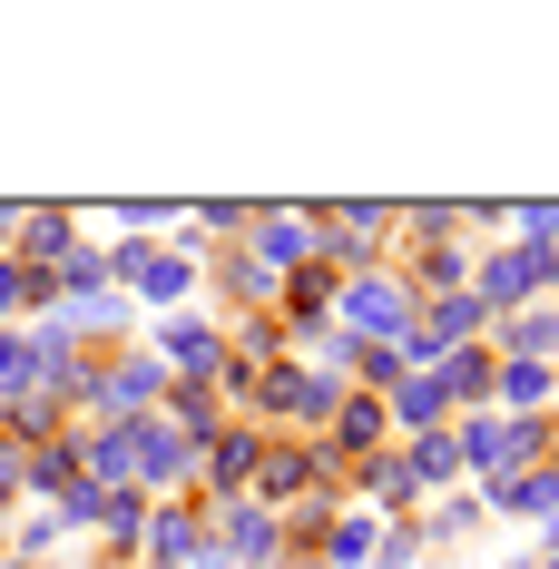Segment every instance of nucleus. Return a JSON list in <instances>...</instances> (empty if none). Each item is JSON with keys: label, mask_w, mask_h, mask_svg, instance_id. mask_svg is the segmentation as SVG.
Wrapping results in <instances>:
<instances>
[{"label": "nucleus", "mask_w": 559, "mask_h": 569, "mask_svg": "<svg viewBox=\"0 0 559 569\" xmlns=\"http://www.w3.org/2000/svg\"><path fill=\"white\" fill-rule=\"evenodd\" d=\"M451 452H461V471H481V491H501V481H520V461H540V422L471 412V422L451 432Z\"/></svg>", "instance_id": "f257e3e1"}, {"label": "nucleus", "mask_w": 559, "mask_h": 569, "mask_svg": "<svg viewBox=\"0 0 559 569\" xmlns=\"http://www.w3.org/2000/svg\"><path fill=\"white\" fill-rule=\"evenodd\" d=\"M226 295H246V305H276V295H285V276H276V266H256V256L236 246V256H226Z\"/></svg>", "instance_id": "5701e85b"}, {"label": "nucleus", "mask_w": 559, "mask_h": 569, "mask_svg": "<svg viewBox=\"0 0 559 569\" xmlns=\"http://www.w3.org/2000/svg\"><path fill=\"white\" fill-rule=\"evenodd\" d=\"M559 284V256H530V246H510V256H481V284H471V305L481 315H510L520 295H540Z\"/></svg>", "instance_id": "39448f33"}, {"label": "nucleus", "mask_w": 559, "mask_h": 569, "mask_svg": "<svg viewBox=\"0 0 559 569\" xmlns=\"http://www.w3.org/2000/svg\"><path fill=\"white\" fill-rule=\"evenodd\" d=\"M197 569H246V560H226V550H217V540H207V560H197Z\"/></svg>", "instance_id": "c85d7f7f"}, {"label": "nucleus", "mask_w": 559, "mask_h": 569, "mask_svg": "<svg viewBox=\"0 0 559 569\" xmlns=\"http://www.w3.org/2000/svg\"><path fill=\"white\" fill-rule=\"evenodd\" d=\"M442 383H432V373H402V383H392V422H402V432H442Z\"/></svg>", "instance_id": "6ab92c4d"}, {"label": "nucleus", "mask_w": 559, "mask_h": 569, "mask_svg": "<svg viewBox=\"0 0 559 569\" xmlns=\"http://www.w3.org/2000/svg\"><path fill=\"white\" fill-rule=\"evenodd\" d=\"M158 363H177L187 383H217V373H226V343L207 335V325H158Z\"/></svg>", "instance_id": "f8f14e48"}, {"label": "nucleus", "mask_w": 559, "mask_h": 569, "mask_svg": "<svg viewBox=\"0 0 559 569\" xmlns=\"http://www.w3.org/2000/svg\"><path fill=\"white\" fill-rule=\"evenodd\" d=\"M559 353V315H501V363H550Z\"/></svg>", "instance_id": "a211bd4d"}, {"label": "nucleus", "mask_w": 559, "mask_h": 569, "mask_svg": "<svg viewBox=\"0 0 559 569\" xmlns=\"http://www.w3.org/2000/svg\"><path fill=\"white\" fill-rule=\"evenodd\" d=\"M256 412H295V422H335V402H343V383L335 373H315V363H276V373H256Z\"/></svg>", "instance_id": "20e7f679"}, {"label": "nucleus", "mask_w": 559, "mask_h": 569, "mask_svg": "<svg viewBox=\"0 0 559 569\" xmlns=\"http://www.w3.org/2000/svg\"><path fill=\"white\" fill-rule=\"evenodd\" d=\"M217 540H226V560H246V569H266L285 550V530H276L266 501H226V511H217Z\"/></svg>", "instance_id": "6e6552de"}, {"label": "nucleus", "mask_w": 559, "mask_h": 569, "mask_svg": "<svg viewBox=\"0 0 559 569\" xmlns=\"http://www.w3.org/2000/svg\"><path fill=\"white\" fill-rule=\"evenodd\" d=\"M138 540H148V560H207V520L197 511H148V530H138Z\"/></svg>", "instance_id": "4468645a"}, {"label": "nucleus", "mask_w": 559, "mask_h": 569, "mask_svg": "<svg viewBox=\"0 0 559 569\" xmlns=\"http://www.w3.org/2000/svg\"><path fill=\"white\" fill-rule=\"evenodd\" d=\"M471 325H481L471 284H461V295H432V315H422V335H432V353H451V343H471Z\"/></svg>", "instance_id": "4be33fe9"}, {"label": "nucleus", "mask_w": 559, "mask_h": 569, "mask_svg": "<svg viewBox=\"0 0 559 569\" xmlns=\"http://www.w3.org/2000/svg\"><path fill=\"white\" fill-rule=\"evenodd\" d=\"M550 461H559V452H550Z\"/></svg>", "instance_id": "2f4dec72"}, {"label": "nucleus", "mask_w": 559, "mask_h": 569, "mask_svg": "<svg viewBox=\"0 0 559 569\" xmlns=\"http://www.w3.org/2000/svg\"><path fill=\"white\" fill-rule=\"evenodd\" d=\"M177 432L187 442H217V393L207 383H177Z\"/></svg>", "instance_id": "393cba45"}, {"label": "nucleus", "mask_w": 559, "mask_h": 569, "mask_svg": "<svg viewBox=\"0 0 559 569\" xmlns=\"http://www.w3.org/2000/svg\"><path fill=\"white\" fill-rule=\"evenodd\" d=\"M305 256H315V207H266V217H256V266H305Z\"/></svg>", "instance_id": "9d476101"}, {"label": "nucleus", "mask_w": 559, "mask_h": 569, "mask_svg": "<svg viewBox=\"0 0 559 569\" xmlns=\"http://www.w3.org/2000/svg\"><path fill=\"white\" fill-rule=\"evenodd\" d=\"M432 383H442V402H461V412H491V383H501V353H481V343H451L442 363H432Z\"/></svg>", "instance_id": "0eeeda50"}, {"label": "nucleus", "mask_w": 559, "mask_h": 569, "mask_svg": "<svg viewBox=\"0 0 559 569\" xmlns=\"http://www.w3.org/2000/svg\"><path fill=\"white\" fill-rule=\"evenodd\" d=\"M50 256H69V217L59 207H20V266H50Z\"/></svg>", "instance_id": "412c9836"}, {"label": "nucleus", "mask_w": 559, "mask_h": 569, "mask_svg": "<svg viewBox=\"0 0 559 569\" xmlns=\"http://www.w3.org/2000/svg\"><path fill=\"white\" fill-rule=\"evenodd\" d=\"M20 481L30 491H59V501H79L89 481H79V442H40V452H20Z\"/></svg>", "instance_id": "dca6fc26"}, {"label": "nucleus", "mask_w": 559, "mask_h": 569, "mask_svg": "<svg viewBox=\"0 0 559 569\" xmlns=\"http://www.w3.org/2000/svg\"><path fill=\"white\" fill-rule=\"evenodd\" d=\"M256 461H266V432H256V422H236V432H217V442H207V481L236 501V491L256 481Z\"/></svg>", "instance_id": "9b49d317"}, {"label": "nucleus", "mask_w": 559, "mask_h": 569, "mask_svg": "<svg viewBox=\"0 0 559 569\" xmlns=\"http://www.w3.org/2000/svg\"><path fill=\"white\" fill-rule=\"evenodd\" d=\"M540 569H559V560H540Z\"/></svg>", "instance_id": "7c9ffc66"}, {"label": "nucleus", "mask_w": 559, "mask_h": 569, "mask_svg": "<svg viewBox=\"0 0 559 569\" xmlns=\"http://www.w3.org/2000/svg\"><path fill=\"white\" fill-rule=\"evenodd\" d=\"M550 393H559V373H550V363H501V383H491V402H501V412H520V422H530V412H540Z\"/></svg>", "instance_id": "f3484780"}, {"label": "nucleus", "mask_w": 559, "mask_h": 569, "mask_svg": "<svg viewBox=\"0 0 559 569\" xmlns=\"http://www.w3.org/2000/svg\"><path fill=\"white\" fill-rule=\"evenodd\" d=\"M118 276L138 284V295H148V305H177V295H187V256H158V246H128V256H118Z\"/></svg>", "instance_id": "ddd939ff"}, {"label": "nucleus", "mask_w": 559, "mask_h": 569, "mask_svg": "<svg viewBox=\"0 0 559 569\" xmlns=\"http://www.w3.org/2000/svg\"><path fill=\"white\" fill-rule=\"evenodd\" d=\"M383 422H392V412L373 393H343L335 422H325V452H335V461H373V452H383Z\"/></svg>", "instance_id": "1a4fd4ad"}, {"label": "nucleus", "mask_w": 559, "mask_h": 569, "mask_svg": "<svg viewBox=\"0 0 559 569\" xmlns=\"http://www.w3.org/2000/svg\"><path fill=\"white\" fill-rule=\"evenodd\" d=\"M325 471H335V452H325V442H266L256 491H266V501H295V491H325Z\"/></svg>", "instance_id": "423d86ee"}, {"label": "nucleus", "mask_w": 559, "mask_h": 569, "mask_svg": "<svg viewBox=\"0 0 559 569\" xmlns=\"http://www.w3.org/2000/svg\"><path fill=\"white\" fill-rule=\"evenodd\" d=\"M69 393L99 402L109 422H138L148 402L168 393V363H158V353H128V363H109V373H89V363H79V383H69Z\"/></svg>", "instance_id": "7ed1b4c3"}, {"label": "nucleus", "mask_w": 559, "mask_h": 569, "mask_svg": "<svg viewBox=\"0 0 559 569\" xmlns=\"http://www.w3.org/2000/svg\"><path fill=\"white\" fill-rule=\"evenodd\" d=\"M59 540H69V520H50V511H40V520H20V540H10V550H20V569H40V560L59 550Z\"/></svg>", "instance_id": "a878e982"}, {"label": "nucleus", "mask_w": 559, "mask_h": 569, "mask_svg": "<svg viewBox=\"0 0 559 569\" xmlns=\"http://www.w3.org/2000/svg\"><path fill=\"white\" fill-rule=\"evenodd\" d=\"M335 315H343V335L353 343H402L422 315H412V284H383V276H353L335 284Z\"/></svg>", "instance_id": "f03ea898"}, {"label": "nucleus", "mask_w": 559, "mask_h": 569, "mask_svg": "<svg viewBox=\"0 0 559 569\" xmlns=\"http://www.w3.org/2000/svg\"><path fill=\"white\" fill-rule=\"evenodd\" d=\"M10 491H20V452H0V501H10Z\"/></svg>", "instance_id": "cd10ccee"}, {"label": "nucleus", "mask_w": 559, "mask_h": 569, "mask_svg": "<svg viewBox=\"0 0 559 569\" xmlns=\"http://www.w3.org/2000/svg\"><path fill=\"white\" fill-rule=\"evenodd\" d=\"M363 491H373V501H412V481H402V452H373V461H363Z\"/></svg>", "instance_id": "bb28decb"}, {"label": "nucleus", "mask_w": 559, "mask_h": 569, "mask_svg": "<svg viewBox=\"0 0 559 569\" xmlns=\"http://www.w3.org/2000/svg\"><path fill=\"white\" fill-rule=\"evenodd\" d=\"M148 569H168V560H148Z\"/></svg>", "instance_id": "c756f323"}, {"label": "nucleus", "mask_w": 559, "mask_h": 569, "mask_svg": "<svg viewBox=\"0 0 559 569\" xmlns=\"http://www.w3.org/2000/svg\"><path fill=\"white\" fill-rule=\"evenodd\" d=\"M402 481H412V491H442V481H461L451 432H412V442H402Z\"/></svg>", "instance_id": "2eb2a0df"}, {"label": "nucleus", "mask_w": 559, "mask_h": 569, "mask_svg": "<svg viewBox=\"0 0 559 569\" xmlns=\"http://www.w3.org/2000/svg\"><path fill=\"white\" fill-rule=\"evenodd\" d=\"M30 305H50V276L10 256V266H0V315H30Z\"/></svg>", "instance_id": "b1692460"}, {"label": "nucleus", "mask_w": 559, "mask_h": 569, "mask_svg": "<svg viewBox=\"0 0 559 569\" xmlns=\"http://www.w3.org/2000/svg\"><path fill=\"white\" fill-rule=\"evenodd\" d=\"M491 511H530V520H550L559 511V471H520V481H501V491H481Z\"/></svg>", "instance_id": "aec40b11"}]
</instances>
